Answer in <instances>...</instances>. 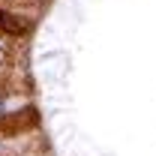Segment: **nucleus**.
Returning <instances> with one entry per match:
<instances>
[{"label": "nucleus", "instance_id": "1", "mask_svg": "<svg viewBox=\"0 0 156 156\" xmlns=\"http://www.w3.org/2000/svg\"><path fill=\"white\" fill-rule=\"evenodd\" d=\"M15 51H18V36H9V33L0 30V87L6 81V69L15 60Z\"/></svg>", "mask_w": 156, "mask_h": 156}, {"label": "nucleus", "instance_id": "2", "mask_svg": "<svg viewBox=\"0 0 156 156\" xmlns=\"http://www.w3.org/2000/svg\"><path fill=\"white\" fill-rule=\"evenodd\" d=\"M30 0H0V6H6V9H24Z\"/></svg>", "mask_w": 156, "mask_h": 156}]
</instances>
